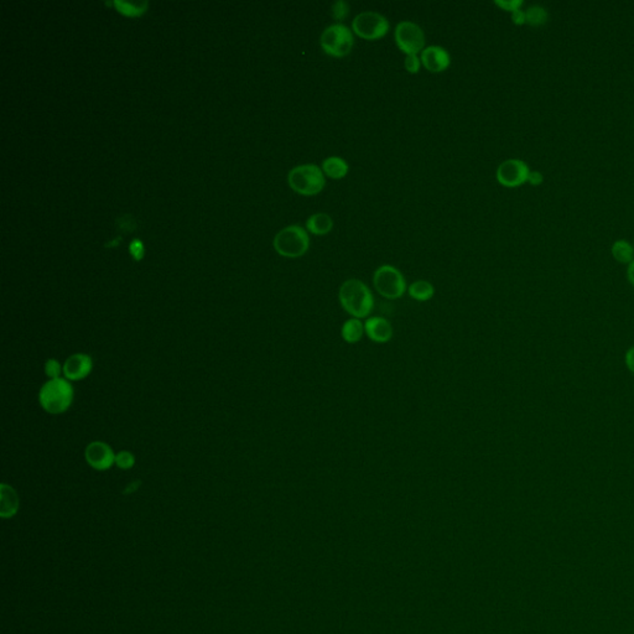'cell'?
<instances>
[{
  "label": "cell",
  "instance_id": "6da1fadb",
  "mask_svg": "<svg viewBox=\"0 0 634 634\" xmlns=\"http://www.w3.org/2000/svg\"><path fill=\"white\" fill-rule=\"evenodd\" d=\"M338 299L346 312L354 318L368 316L375 304L368 286L358 279L344 281L339 287Z\"/></svg>",
  "mask_w": 634,
  "mask_h": 634
},
{
  "label": "cell",
  "instance_id": "7a4b0ae2",
  "mask_svg": "<svg viewBox=\"0 0 634 634\" xmlns=\"http://www.w3.org/2000/svg\"><path fill=\"white\" fill-rule=\"evenodd\" d=\"M73 387L66 378L50 380L42 385L39 401L48 414H63L73 401Z\"/></svg>",
  "mask_w": 634,
  "mask_h": 634
},
{
  "label": "cell",
  "instance_id": "3957f363",
  "mask_svg": "<svg viewBox=\"0 0 634 634\" xmlns=\"http://www.w3.org/2000/svg\"><path fill=\"white\" fill-rule=\"evenodd\" d=\"M287 181L295 193L304 196H313L325 188V174L323 169L315 164H304L290 170Z\"/></svg>",
  "mask_w": 634,
  "mask_h": 634
},
{
  "label": "cell",
  "instance_id": "277c9868",
  "mask_svg": "<svg viewBox=\"0 0 634 634\" xmlns=\"http://www.w3.org/2000/svg\"><path fill=\"white\" fill-rule=\"evenodd\" d=\"M273 245L276 252L283 257L299 258L309 250L310 238L302 226L292 224L276 233Z\"/></svg>",
  "mask_w": 634,
  "mask_h": 634
},
{
  "label": "cell",
  "instance_id": "5b68a950",
  "mask_svg": "<svg viewBox=\"0 0 634 634\" xmlns=\"http://www.w3.org/2000/svg\"><path fill=\"white\" fill-rule=\"evenodd\" d=\"M320 44L323 51L333 58L347 56L352 51L354 39L352 30L343 24H332L328 26L320 37Z\"/></svg>",
  "mask_w": 634,
  "mask_h": 634
},
{
  "label": "cell",
  "instance_id": "8992f818",
  "mask_svg": "<svg viewBox=\"0 0 634 634\" xmlns=\"http://www.w3.org/2000/svg\"><path fill=\"white\" fill-rule=\"evenodd\" d=\"M373 284L375 290L380 292L382 297H387L389 300L399 299L404 295L406 290V278L403 276L401 271L388 264L380 266L375 271Z\"/></svg>",
  "mask_w": 634,
  "mask_h": 634
},
{
  "label": "cell",
  "instance_id": "52a82bcc",
  "mask_svg": "<svg viewBox=\"0 0 634 634\" xmlns=\"http://www.w3.org/2000/svg\"><path fill=\"white\" fill-rule=\"evenodd\" d=\"M352 29L364 40H377L387 35L389 30V21L377 11H363L354 18Z\"/></svg>",
  "mask_w": 634,
  "mask_h": 634
},
{
  "label": "cell",
  "instance_id": "ba28073f",
  "mask_svg": "<svg viewBox=\"0 0 634 634\" xmlns=\"http://www.w3.org/2000/svg\"><path fill=\"white\" fill-rule=\"evenodd\" d=\"M395 42L406 55H416L424 50L425 35L420 26L413 21H401L395 27Z\"/></svg>",
  "mask_w": 634,
  "mask_h": 634
},
{
  "label": "cell",
  "instance_id": "9c48e42d",
  "mask_svg": "<svg viewBox=\"0 0 634 634\" xmlns=\"http://www.w3.org/2000/svg\"><path fill=\"white\" fill-rule=\"evenodd\" d=\"M529 174L531 169L526 162L520 159H510L499 165L496 175L500 185L512 188H518L528 182Z\"/></svg>",
  "mask_w": 634,
  "mask_h": 634
},
{
  "label": "cell",
  "instance_id": "30bf717a",
  "mask_svg": "<svg viewBox=\"0 0 634 634\" xmlns=\"http://www.w3.org/2000/svg\"><path fill=\"white\" fill-rule=\"evenodd\" d=\"M115 456L112 447L102 441L91 442L84 451L86 461L97 471H105L112 467L115 463Z\"/></svg>",
  "mask_w": 634,
  "mask_h": 634
},
{
  "label": "cell",
  "instance_id": "8fae6325",
  "mask_svg": "<svg viewBox=\"0 0 634 634\" xmlns=\"http://www.w3.org/2000/svg\"><path fill=\"white\" fill-rule=\"evenodd\" d=\"M92 367L93 362L89 354H72L63 364V375L67 380H84L92 372Z\"/></svg>",
  "mask_w": 634,
  "mask_h": 634
},
{
  "label": "cell",
  "instance_id": "7c38bea8",
  "mask_svg": "<svg viewBox=\"0 0 634 634\" xmlns=\"http://www.w3.org/2000/svg\"><path fill=\"white\" fill-rule=\"evenodd\" d=\"M421 63L430 72H441L445 71L451 63L450 53L444 47L432 45L421 51Z\"/></svg>",
  "mask_w": 634,
  "mask_h": 634
},
{
  "label": "cell",
  "instance_id": "4fadbf2b",
  "mask_svg": "<svg viewBox=\"0 0 634 634\" xmlns=\"http://www.w3.org/2000/svg\"><path fill=\"white\" fill-rule=\"evenodd\" d=\"M364 330L373 342L387 343L393 337V328L384 317H370L364 325Z\"/></svg>",
  "mask_w": 634,
  "mask_h": 634
},
{
  "label": "cell",
  "instance_id": "5bb4252c",
  "mask_svg": "<svg viewBox=\"0 0 634 634\" xmlns=\"http://www.w3.org/2000/svg\"><path fill=\"white\" fill-rule=\"evenodd\" d=\"M321 169L326 176L338 180L347 175L349 164L339 156H330L323 160Z\"/></svg>",
  "mask_w": 634,
  "mask_h": 634
},
{
  "label": "cell",
  "instance_id": "9a60e30c",
  "mask_svg": "<svg viewBox=\"0 0 634 634\" xmlns=\"http://www.w3.org/2000/svg\"><path fill=\"white\" fill-rule=\"evenodd\" d=\"M306 228L309 232L323 235L331 232L333 228V219L328 214H315L310 216L306 221Z\"/></svg>",
  "mask_w": 634,
  "mask_h": 634
},
{
  "label": "cell",
  "instance_id": "2e32d148",
  "mask_svg": "<svg viewBox=\"0 0 634 634\" xmlns=\"http://www.w3.org/2000/svg\"><path fill=\"white\" fill-rule=\"evenodd\" d=\"M0 493H1V515L6 518V517L15 515L18 505H19L15 491L11 489V486L3 484L0 489Z\"/></svg>",
  "mask_w": 634,
  "mask_h": 634
},
{
  "label": "cell",
  "instance_id": "e0dca14e",
  "mask_svg": "<svg viewBox=\"0 0 634 634\" xmlns=\"http://www.w3.org/2000/svg\"><path fill=\"white\" fill-rule=\"evenodd\" d=\"M364 325L359 318H349L342 326V338L347 343H357L363 337Z\"/></svg>",
  "mask_w": 634,
  "mask_h": 634
},
{
  "label": "cell",
  "instance_id": "ac0fdd59",
  "mask_svg": "<svg viewBox=\"0 0 634 634\" xmlns=\"http://www.w3.org/2000/svg\"><path fill=\"white\" fill-rule=\"evenodd\" d=\"M611 253L614 255V259L622 264H629L634 260L633 245H630L628 240H616L611 248Z\"/></svg>",
  "mask_w": 634,
  "mask_h": 634
},
{
  "label": "cell",
  "instance_id": "d6986e66",
  "mask_svg": "<svg viewBox=\"0 0 634 634\" xmlns=\"http://www.w3.org/2000/svg\"><path fill=\"white\" fill-rule=\"evenodd\" d=\"M435 294V289L432 283L427 280L414 281L409 286V295L416 302H427Z\"/></svg>",
  "mask_w": 634,
  "mask_h": 634
},
{
  "label": "cell",
  "instance_id": "ffe728a7",
  "mask_svg": "<svg viewBox=\"0 0 634 634\" xmlns=\"http://www.w3.org/2000/svg\"><path fill=\"white\" fill-rule=\"evenodd\" d=\"M549 19V13L541 6H531L525 11V22L531 26L544 25Z\"/></svg>",
  "mask_w": 634,
  "mask_h": 634
},
{
  "label": "cell",
  "instance_id": "44dd1931",
  "mask_svg": "<svg viewBox=\"0 0 634 634\" xmlns=\"http://www.w3.org/2000/svg\"><path fill=\"white\" fill-rule=\"evenodd\" d=\"M115 6L118 11L123 13L125 15L136 16L141 15V13H144L148 6L146 1H141V3H131V1H115Z\"/></svg>",
  "mask_w": 634,
  "mask_h": 634
},
{
  "label": "cell",
  "instance_id": "7402d4cb",
  "mask_svg": "<svg viewBox=\"0 0 634 634\" xmlns=\"http://www.w3.org/2000/svg\"><path fill=\"white\" fill-rule=\"evenodd\" d=\"M331 14L336 20H344L349 14V6L347 1L344 0H338L336 3H333L331 8Z\"/></svg>",
  "mask_w": 634,
  "mask_h": 634
},
{
  "label": "cell",
  "instance_id": "603a6c76",
  "mask_svg": "<svg viewBox=\"0 0 634 634\" xmlns=\"http://www.w3.org/2000/svg\"><path fill=\"white\" fill-rule=\"evenodd\" d=\"M63 372V367L58 362V359H48L45 363V373L50 380H58L61 378V373Z\"/></svg>",
  "mask_w": 634,
  "mask_h": 634
},
{
  "label": "cell",
  "instance_id": "cb8c5ba5",
  "mask_svg": "<svg viewBox=\"0 0 634 634\" xmlns=\"http://www.w3.org/2000/svg\"><path fill=\"white\" fill-rule=\"evenodd\" d=\"M115 463H117V466L122 468V470H129V468L134 466L136 458H134V455L129 453V451H120V453L115 456Z\"/></svg>",
  "mask_w": 634,
  "mask_h": 634
},
{
  "label": "cell",
  "instance_id": "d4e9b609",
  "mask_svg": "<svg viewBox=\"0 0 634 634\" xmlns=\"http://www.w3.org/2000/svg\"><path fill=\"white\" fill-rule=\"evenodd\" d=\"M494 4L502 8L503 11L513 13V11H519L520 6H523V1L522 0H496Z\"/></svg>",
  "mask_w": 634,
  "mask_h": 634
},
{
  "label": "cell",
  "instance_id": "484cf974",
  "mask_svg": "<svg viewBox=\"0 0 634 634\" xmlns=\"http://www.w3.org/2000/svg\"><path fill=\"white\" fill-rule=\"evenodd\" d=\"M421 60L418 55H406V68L408 72L418 73L420 68Z\"/></svg>",
  "mask_w": 634,
  "mask_h": 634
},
{
  "label": "cell",
  "instance_id": "4316f807",
  "mask_svg": "<svg viewBox=\"0 0 634 634\" xmlns=\"http://www.w3.org/2000/svg\"><path fill=\"white\" fill-rule=\"evenodd\" d=\"M130 254L133 255L136 260L141 259L144 254V247L139 240H134L129 245Z\"/></svg>",
  "mask_w": 634,
  "mask_h": 634
},
{
  "label": "cell",
  "instance_id": "83f0119b",
  "mask_svg": "<svg viewBox=\"0 0 634 634\" xmlns=\"http://www.w3.org/2000/svg\"><path fill=\"white\" fill-rule=\"evenodd\" d=\"M624 363L627 365L629 372L634 375V346L627 349L626 356H624Z\"/></svg>",
  "mask_w": 634,
  "mask_h": 634
},
{
  "label": "cell",
  "instance_id": "f1b7e54d",
  "mask_svg": "<svg viewBox=\"0 0 634 634\" xmlns=\"http://www.w3.org/2000/svg\"><path fill=\"white\" fill-rule=\"evenodd\" d=\"M528 182L533 186H539L544 182V176L541 172H531L529 177H528Z\"/></svg>",
  "mask_w": 634,
  "mask_h": 634
},
{
  "label": "cell",
  "instance_id": "f546056e",
  "mask_svg": "<svg viewBox=\"0 0 634 634\" xmlns=\"http://www.w3.org/2000/svg\"><path fill=\"white\" fill-rule=\"evenodd\" d=\"M512 20L515 22V25H523L525 24V11H515L512 13Z\"/></svg>",
  "mask_w": 634,
  "mask_h": 634
},
{
  "label": "cell",
  "instance_id": "4dcf8cb0",
  "mask_svg": "<svg viewBox=\"0 0 634 634\" xmlns=\"http://www.w3.org/2000/svg\"><path fill=\"white\" fill-rule=\"evenodd\" d=\"M119 221V227L120 229H124V231H131L133 227H134V224H130V221H133L131 219H118Z\"/></svg>",
  "mask_w": 634,
  "mask_h": 634
},
{
  "label": "cell",
  "instance_id": "1f68e13d",
  "mask_svg": "<svg viewBox=\"0 0 634 634\" xmlns=\"http://www.w3.org/2000/svg\"><path fill=\"white\" fill-rule=\"evenodd\" d=\"M627 278H628V281L634 286V260L632 263H629L628 268H627Z\"/></svg>",
  "mask_w": 634,
  "mask_h": 634
},
{
  "label": "cell",
  "instance_id": "d6a6232c",
  "mask_svg": "<svg viewBox=\"0 0 634 634\" xmlns=\"http://www.w3.org/2000/svg\"><path fill=\"white\" fill-rule=\"evenodd\" d=\"M633 248H634V245H633Z\"/></svg>",
  "mask_w": 634,
  "mask_h": 634
}]
</instances>
